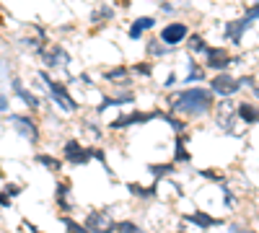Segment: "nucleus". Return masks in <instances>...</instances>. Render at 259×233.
I'll return each instance as SVG.
<instances>
[{
	"instance_id": "obj_1",
	"label": "nucleus",
	"mask_w": 259,
	"mask_h": 233,
	"mask_svg": "<svg viewBox=\"0 0 259 233\" xmlns=\"http://www.w3.org/2000/svg\"><path fill=\"white\" fill-rule=\"evenodd\" d=\"M169 109L181 117H205L215 109V93L202 86H189L169 99Z\"/></svg>"
},
{
	"instance_id": "obj_2",
	"label": "nucleus",
	"mask_w": 259,
	"mask_h": 233,
	"mask_svg": "<svg viewBox=\"0 0 259 233\" xmlns=\"http://www.w3.org/2000/svg\"><path fill=\"white\" fill-rule=\"evenodd\" d=\"M202 57H205L202 60V67L215 70V73H228V67H231L233 62H239V60H236L226 47H208Z\"/></svg>"
},
{
	"instance_id": "obj_3",
	"label": "nucleus",
	"mask_w": 259,
	"mask_h": 233,
	"mask_svg": "<svg viewBox=\"0 0 259 233\" xmlns=\"http://www.w3.org/2000/svg\"><path fill=\"white\" fill-rule=\"evenodd\" d=\"M42 80H44V83H47V88H49V96H52V101H55L60 109H63V111H78V107H81V104L75 101L70 93H67V88H65L63 83H57V80H52L47 73H42Z\"/></svg>"
},
{
	"instance_id": "obj_4",
	"label": "nucleus",
	"mask_w": 259,
	"mask_h": 233,
	"mask_svg": "<svg viewBox=\"0 0 259 233\" xmlns=\"http://www.w3.org/2000/svg\"><path fill=\"white\" fill-rule=\"evenodd\" d=\"M241 78H236V75L231 73H215L210 78V91L215 96H223V99H228V96H236L241 91Z\"/></svg>"
},
{
	"instance_id": "obj_5",
	"label": "nucleus",
	"mask_w": 259,
	"mask_h": 233,
	"mask_svg": "<svg viewBox=\"0 0 259 233\" xmlns=\"http://www.w3.org/2000/svg\"><path fill=\"white\" fill-rule=\"evenodd\" d=\"M94 158V148H83V142L78 140H67L63 145V161L73 163V166H86Z\"/></svg>"
},
{
	"instance_id": "obj_6",
	"label": "nucleus",
	"mask_w": 259,
	"mask_h": 233,
	"mask_svg": "<svg viewBox=\"0 0 259 233\" xmlns=\"http://www.w3.org/2000/svg\"><path fill=\"white\" fill-rule=\"evenodd\" d=\"M158 39H161L166 47H179L184 39H189V26L184 21H171V24H166L161 29V34H158Z\"/></svg>"
},
{
	"instance_id": "obj_7",
	"label": "nucleus",
	"mask_w": 259,
	"mask_h": 233,
	"mask_svg": "<svg viewBox=\"0 0 259 233\" xmlns=\"http://www.w3.org/2000/svg\"><path fill=\"white\" fill-rule=\"evenodd\" d=\"M11 124H13V130H16L24 140L32 142V145L39 142V124H36L32 117H26V114H11Z\"/></svg>"
},
{
	"instance_id": "obj_8",
	"label": "nucleus",
	"mask_w": 259,
	"mask_h": 233,
	"mask_svg": "<svg viewBox=\"0 0 259 233\" xmlns=\"http://www.w3.org/2000/svg\"><path fill=\"white\" fill-rule=\"evenodd\" d=\"M114 225H117V223H112V217L106 215L104 210H94V213L86 215V228H88V233H112V231H117Z\"/></svg>"
},
{
	"instance_id": "obj_9",
	"label": "nucleus",
	"mask_w": 259,
	"mask_h": 233,
	"mask_svg": "<svg viewBox=\"0 0 259 233\" xmlns=\"http://www.w3.org/2000/svg\"><path fill=\"white\" fill-rule=\"evenodd\" d=\"M251 26V21L246 18H233L226 24V39L231 44H241L243 42V34H246V29Z\"/></svg>"
},
{
	"instance_id": "obj_10",
	"label": "nucleus",
	"mask_w": 259,
	"mask_h": 233,
	"mask_svg": "<svg viewBox=\"0 0 259 233\" xmlns=\"http://www.w3.org/2000/svg\"><path fill=\"white\" fill-rule=\"evenodd\" d=\"M236 117H239L243 124H259V107L254 101H241L239 107H236Z\"/></svg>"
},
{
	"instance_id": "obj_11",
	"label": "nucleus",
	"mask_w": 259,
	"mask_h": 233,
	"mask_svg": "<svg viewBox=\"0 0 259 233\" xmlns=\"http://www.w3.org/2000/svg\"><path fill=\"white\" fill-rule=\"evenodd\" d=\"M153 26H156V18H153V16H140V18L132 21V26H130L127 36H130L132 42H138L140 36H143V31H148V29H153Z\"/></svg>"
},
{
	"instance_id": "obj_12",
	"label": "nucleus",
	"mask_w": 259,
	"mask_h": 233,
	"mask_svg": "<svg viewBox=\"0 0 259 233\" xmlns=\"http://www.w3.org/2000/svg\"><path fill=\"white\" fill-rule=\"evenodd\" d=\"M187 223L197 225V228H212V225H220V220H218V217L208 215V213H205V210H197L194 215H187Z\"/></svg>"
},
{
	"instance_id": "obj_13",
	"label": "nucleus",
	"mask_w": 259,
	"mask_h": 233,
	"mask_svg": "<svg viewBox=\"0 0 259 233\" xmlns=\"http://www.w3.org/2000/svg\"><path fill=\"white\" fill-rule=\"evenodd\" d=\"M16 96H18V99L26 104L29 109H39V107H42V104H39V96H36V93H32V91H26V88H18V91H16Z\"/></svg>"
},
{
	"instance_id": "obj_14",
	"label": "nucleus",
	"mask_w": 259,
	"mask_h": 233,
	"mask_svg": "<svg viewBox=\"0 0 259 233\" xmlns=\"http://www.w3.org/2000/svg\"><path fill=\"white\" fill-rule=\"evenodd\" d=\"M127 78V67L122 65V67H114V70H106L104 73V80H109V83H122V80ZM127 83V80H125Z\"/></svg>"
},
{
	"instance_id": "obj_15",
	"label": "nucleus",
	"mask_w": 259,
	"mask_h": 233,
	"mask_svg": "<svg viewBox=\"0 0 259 233\" xmlns=\"http://www.w3.org/2000/svg\"><path fill=\"white\" fill-rule=\"evenodd\" d=\"M187 44H189V49H192V52H200V55H205V49H208V47H210V44H208V42H205V39H202V36H200V34H189V39H187Z\"/></svg>"
},
{
	"instance_id": "obj_16",
	"label": "nucleus",
	"mask_w": 259,
	"mask_h": 233,
	"mask_svg": "<svg viewBox=\"0 0 259 233\" xmlns=\"http://www.w3.org/2000/svg\"><path fill=\"white\" fill-rule=\"evenodd\" d=\"M192 161V155H189V150L184 148V138L177 140V158H174V163H189Z\"/></svg>"
},
{
	"instance_id": "obj_17",
	"label": "nucleus",
	"mask_w": 259,
	"mask_h": 233,
	"mask_svg": "<svg viewBox=\"0 0 259 233\" xmlns=\"http://www.w3.org/2000/svg\"><path fill=\"white\" fill-rule=\"evenodd\" d=\"M36 161H39V163H42V166H47V169H52V171H60V169H63V161H60V158H52V155H47V153L36 155Z\"/></svg>"
},
{
	"instance_id": "obj_18",
	"label": "nucleus",
	"mask_w": 259,
	"mask_h": 233,
	"mask_svg": "<svg viewBox=\"0 0 259 233\" xmlns=\"http://www.w3.org/2000/svg\"><path fill=\"white\" fill-rule=\"evenodd\" d=\"M114 228H117V233H143V228L132 220H119Z\"/></svg>"
},
{
	"instance_id": "obj_19",
	"label": "nucleus",
	"mask_w": 259,
	"mask_h": 233,
	"mask_svg": "<svg viewBox=\"0 0 259 233\" xmlns=\"http://www.w3.org/2000/svg\"><path fill=\"white\" fill-rule=\"evenodd\" d=\"M166 52H169V47H166V44L161 42V39H153L148 44V55L150 57H158V55H166Z\"/></svg>"
},
{
	"instance_id": "obj_20",
	"label": "nucleus",
	"mask_w": 259,
	"mask_h": 233,
	"mask_svg": "<svg viewBox=\"0 0 259 233\" xmlns=\"http://www.w3.org/2000/svg\"><path fill=\"white\" fill-rule=\"evenodd\" d=\"M127 189L130 192H132L135 194V197H143V200H146V197H150V194H153L156 189H153V186H150V189H146V186H138V184H127Z\"/></svg>"
},
{
	"instance_id": "obj_21",
	"label": "nucleus",
	"mask_w": 259,
	"mask_h": 233,
	"mask_svg": "<svg viewBox=\"0 0 259 233\" xmlns=\"http://www.w3.org/2000/svg\"><path fill=\"white\" fill-rule=\"evenodd\" d=\"M148 171H150V174H156V176H163V174H171V171H174V163H166V166H156V163H150Z\"/></svg>"
},
{
	"instance_id": "obj_22",
	"label": "nucleus",
	"mask_w": 259,
	"mask_h": 233,
	"mask_svg": "<svg viewBox=\"0 0 259 233\" xmlns=\"http://www.w3.org/2000/svg\"><path fill=\"white\" fill-rule=\"evenodd\" d=\"M228 233H259V231L249 228V225H241V223H228Z\"/></svg>"
},
{
	"instance_id": "obj_23",
	"label": "nucleus",
	"mask_w": 259,
	"mask_h": 233,
	"mask_svg": "<svg viewBox=\"0 0 259 233\" xmlns=\"http://www.w3.org/2000/svg\"><path fill=\"white\" fill-rule=\"evenodd\" d=\"M200 174H202L205 179H210V182H215V184H223V174H220V171H212V169H202Z\"/></svg>"
},
{
	"instance_id": "obj_24",
	"label": "nucleus",
	"mask_w": 259,
	"mask_h": 233,
	"mask_svg": "<svg viewBox=\"0 0 259 233\" xmlns=\"http://www.w3.org/2000/svg\"><path fill=\"white\" fill-rule=\"evenodd\" d=\"M243 18L246 21H259V3H251L246 8V13H243Z\"/></svg>"
},
{
	"instance_id": "obj_25",
	"label": "nucleus",
	"mask_w": 259,
	"mask_h": 233,
	"mask_svg": "<svg viewBox=\"0 0 259 233\" xmlns=\"http://www.w3.org/2000/svg\"><path fill=\"white\" fill-rule=\"evenodd\" d=\"M3 192L8 194V197H16V194L24 192V186H18V184H5V186H3Z\"/></svg>"
},
{
	"instance_id": "obj_26",
	"label": "nucleus",
	"mask_w": 259,
	"mask_h": 233,
	"mask_svg": "<svg viewBox=\"0 0 259 233\" xmlns=\"http://www.w3.org/2000/svg\"><path fill=\"white\" fill-rule=\"evenodd\" d=\"M150 70H153V67H150L148 62H138V65H135V73H140V75H150Z\"/></svg>"
},
{
	"instance_id": "obj_27",
	"label": "nucleus",
	"mask_w": 259,
	"mask_h": 233,
	"mask_svg": "<svg viewBox=\"0 0 259 233\" xmlns=\"http://www.w3.org/2000/svg\"><path fill=\"white\" fill-rule=\"evenodd\" d=\"M8 107H11L8 96H0V111H8Z\"/></svg>"
},
{
	"instance_id": "obj_28",
	"label": "nucleus",
	"mask_w": 259,
	"mask_h": 233,
	"mask_svg": "<svg viewBox=\"0 0 259 233\" xmlns=\"http://www.w3.org/2000/svg\"><path fill=\"white\" fill-rule=\"evenodd\" d=\"M0 205H3V207H11V197H8L5 192H0Z\"/></svg>"
},
{
	"instance_id": "obj_29",
	"label": "nucleus",
	"mask_w": 259,
	"mask_h": 233,
	"mask_svg": "<svg viewBox=\"0 0 259 233\" xmlns=\"http://www.w3.org/2000/svg\"><path fill=\"white\" fill-rule=\"evenodd\" d=\"M251 91H254V96H257V99H259V78H257V86H254V88H251Z\"/></svg>"
},
{
	"instance_id": "obj_30",
	"label": "nucleus",
	"mask_w": 259,
	"mask_h": 233,
	"mask_svg": "<svg viewBox=\"0 0 259 233\" xmlns=\"http://www.w3.org/2000/svg\"><path fill=\"white\" fill-rule=\"evenodd\" d=\"M0 67H3V60H0Z\"/></svg>"
}]
</instances>
